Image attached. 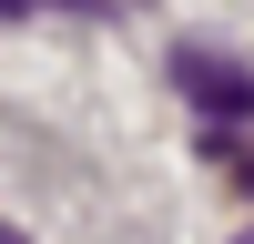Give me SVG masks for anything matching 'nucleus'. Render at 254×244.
Listing matches in <instances>:
<instances>
[{
    "label": "nucleus",
    "mask_w": 254,
    "mask_h": 244,
    "mask_svg": "<svg viewBox=\"0 0 254 244\" xmlns=\"http://www.w3.org/2000/svg\"><path fill=\"white\" fill-rule=\"evenodd\" d=\"M173 81L193 92L203 122H254V61H224V51H203V41H183V51H173Z\"/></svg>",
    "instance_id": "1"
},
{
    "label": "nucleus",
    "mask_w": 254,
    "mask_h": 244,
    "mask_svg": "<svg viewBox=\"0 0 254 244\" xmlns=\"http://www.w3.org/2000/svg\"><path fill=\"white\" fill-rule=\"evenodd\" d=\"M41 10H71V20H112L122 0H41Z\"/></svg>",
    "instance_id": "2"
},
{
    "label": "nucleus",
    "mask_w": 254,
    "mask_h": 244,
    "mask_svg": "<svg viewBox=\"0 0 254 244\" xmlns=\"http://www.w3.org/2000/svg\"><path fill=\"white\" fill-rule=\"evenodd\" d=\"M31 10H41V0H0V20H31Z\"/></svg>",
    "instance_id": "3"
},
{
    "label": "nucleus",
    "mask_w": 254,
    "mask_h": 244,
    "mask_svg": "<svg viewBox=\"0 0 254 244\" xmlns=\"http://www.w3.org/2000/svg\"><path fill=\"white\" fill-rule=\"evenodd\" d=\"M0 244H31V234H20V224H0Z\"/></svg>",
    "instance_id": "4"
},
{
    "label": "nucleus",
    "mask_w": 254,
    "mask_h": 244,
    "mask_svg": "<svg viewBox=\"0 0 254 244\" xmlns=\"http://www.w3.org/2000/svg\"><path fill=\"white\" fill-rule=\"evenodd\" d=\"M122 10H153V0H122Z\"/></svg>",
    "instance_id": "5"
},
{
    "label": "nucleus",
    "mask_w": 254,
    "mask_h": 244,
    "mask_svg": "<svg viewBox=\"0 0 254 244\" xmlns=\"http://www.w3.org/2000/svg\"><path fill=\"white\" fill-rule=\"evenodd\" d=\"M234 244H254V234H234Z\"/></svg>",
    "instance_id": "6"
}]
</instances>
